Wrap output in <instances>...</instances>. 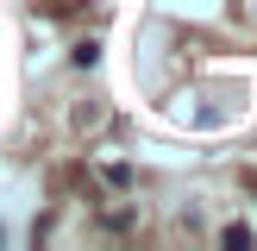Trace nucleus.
I'll return each instance as SVG.
<instances>
[{
  "label": "nucleus",
  "mask_w": 257,
  "mask_h": 251,
  "mask_svg": "<svg viewBox=\"0 0 257 251\" xmlns=\"http://www.w3.org/2000/svg\"><path fill=\"white\" fill-rule=\"evenodd\" d=\"M94 63H100V44H94V38H82V44H75V69H94Z\"/></svg>",
  "instance_id": "obj_1"
},
{
  "label": "nucleus",
  "mask_w": 257,
  "mask_h": 251,
  "mask_svg": "<svg viewBox=\"0 0 257 251\" xmlns=\"http://www.w3.org/2000/svg\"><path fill=\"white\" fill-rule=\"evenodd\" d=\"M220 238H226V245H232V251H245V245H251V238H257V232H251V226H238V220H232V226H226V232H220Z\"/></svg>",
  "instance_id": "obj_2"
}]
</instances>
